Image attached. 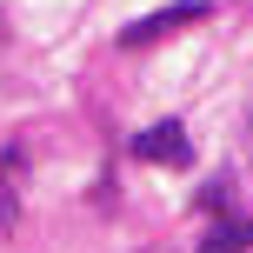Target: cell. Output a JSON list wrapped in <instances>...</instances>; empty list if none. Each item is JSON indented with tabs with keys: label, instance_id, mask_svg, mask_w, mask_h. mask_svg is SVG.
I'll use <instances>...</instances> for the list:
<instances>
[{
	"label": "cell",
	"instance_id": "6da1fadb",
	"mask_svg": "<svg viewBox=\"0 0 253 253\" xmlns=\"http://www.w3.org/2000/svg\"><path fill=\"white\" fill-rule=\"evenodd\" d=\"M200 20H213V7H207V0H180V7H160V13H147V20H133L120 34V47H147V40L173 34V27H200Z\"/></svg>",
	"mask_w": 253,
	"mask_h": 253
},
{
	"label": "cell",
	"instance_id": "7a4b0ae2",
	"mask_svg": "<svg viewBox=\"0 0 253 253\" xmlns=\"http://www.w3.org/2000/svg\"><path fill=\"white\" fill-rule=\"evenodd\" d=\"M133 160H153V167H187V160H193V140H187V126H180V120H160V126H147V133L133 140Z\"/></svg>",
	"mask_w": 253,
	"mask_h": 253
},
{
	"label": "cell",
	"instance_id": "3957f363",
	"mask_svg": "<svg viewBox=\"0 0 253 253\" xmlns=\"http://www.w3.org/2000/svg\"><path fill=\"white\" fill-rule=\"evenodd\" d=\"M20 220V153H0V233Z\"/></svg>",
	"mask_w": 253,
	"mask_h": 253
},
{
	"label": "cell",
	"instance_id": "277c9868",
	"mask_svg": "<svg viewBox=\"0 0 253 253\" xmlns=\"http://www.w3.org/2000/svg\"><path fill=\"white\" fill-rule=\"evenodd\" d=\"M240 247H253V220H227V227H213L200 253H240Z\"/></svg>",
	"mask_w": 253,
	"mask_h": 253
},
{
	"label": "cell",
	"instance_id": "5b68a950",
	"mask_svg": "<svg viewBox=\"0 0 253 253\" xmlns=\"http://www.w3.org/2000/svg\"><path fill=\"white\" fill-rule=\"evenodd\" d=\"M140 253H173V247H140Z\"/></svg>",
	"mask_w": 253,
	"mask_h": 253
}]
</instances>
